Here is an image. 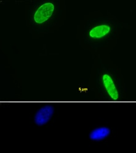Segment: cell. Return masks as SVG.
Listing matches in <instances>:
<instances>
[{
    "label": "cell",
    "instance_id": "1",
    "mask_svg": "<svg viewBox=\"0 0 136 153\" xmlns=\"http://www.w3.org/2000/svg\"><path fill=\"white\" fill-rule=\"evenodd\" d=\"M54 10L53 3H47L41 6L34 15V20L37 23H43L51 17Z\"/></svg>",
    "mask_w": 136,
    "mask_h": 153
},
{
    "label": "cell",
    "instance_id": "2",
    "mask_svg": "<svg viewBox=\"0 0 136 153\" xmlns=\"http://www.w3.org/2000/svg\"><path fill=\"white\" fill-rule=\"evenodd\" d=\"M54 109L51 105H46L40 108L35 114V122L38 126H43L51 120Z\"/></svg>",
    "mask_w": 136,
    "mask_h": 153
},
{
    "label": "cell",
    "instance_id": "3",
    "mask_svg": "<svg viewBox=\"0 0 136 153\" xmlns=\"http://www.w3.org/2000/svg\"><path fill=\"white\" fill-rule=\"evenodd\" d=\"M102 80L106 90L111 98L113 100H117L118 99V93L111 76L108 74H104Z\"/></svg>",
    "mask_w": 136,
    "mask_h": 153
},
{
    "label": "cell",
    "instance_id": "4",
    "mask_svg": "<svg viewBox=\"0 0 136 153\" xmlns=\"http://www.w3.org/2000/svg\"><path fill=\"white\" fill-rule=\"evenodd\" d=\"M110 31L108 25H100L92 28L89 32V36L93 38H101L107 35Z\"/></svg>",
    "mask_w": 136,
    "mask_h": 153
},
{
    "label": "cell",
    "instance_id": "5",
    "mask_svg": "<svg viewBox=\"0 0 136 153\" xmlns=\"http://www.w3.org/2000/svg\"><path fill=\"white\" fill-rule=\"evenodd\" d=\"M110 131L107 127H100L92 131L90 134V138L92 140H101L108 137Z\"/></svg>",
    "mask_w": 136,
    "mask_h": 153
}]
</instances>
